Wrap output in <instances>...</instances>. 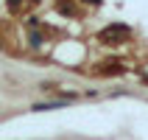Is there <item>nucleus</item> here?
I'll return each instance as SVG.
<instances>
[{"mask_svg": "<svg viewBox=\"0 0 148 140\" xmlns=\"http://www.w3.org/2000/svg\"><path fill=\"white\" fill-rule=\"evenodd\" d=\"M132 37V28L123 23H115V25H109V28H103V31L98 34V39L101 42H106V45H117V42H126Z\"/></svg>", "mask_w": 148, "mask_h": 140, "instance_id": "nucleus-1", "label": "nucleus"}, {"mask_svg": "<svg viewBox=\"0 0 148 140\" xmlns=\"http://www.w3.org/2000/svg\"><path fill=\"white\" fill-rule=\"evenodd\" d=\"M31 45H42V34H36V31L31 34Z\"/></svg>", "mask_w": 148, "mask_h": 140, "instance_id": "nucleus-2", "label": "nucleus"}, {"mask_svg": "<svg viewBox=\"0 0 148 140\" xmlns=\"http://www.w3.org/2000/svg\"><path fill=\"white\" fill-rule=\"evenodd\" d=\"M20 6H23V0H8V8H11V11H17Z\"/></svg>", "mask_w": 148, "mask_h": 140, "instance_id": "nucleus-3", "label": "nucleus"}, {"mask_svg": "<svg viewBox=\"0 0 148 140\" xmlns=\"http://www.w3.org/2000/svg\"><path fill=\"white\" fill-rule=\"evenodd\" d=\"M84 3H101V0H84Z\"/></svg>", "mask_w": 148, "mask_h": 140, "instance_id": "nucleus-4", "label": "nucleus"}]
</instances>
